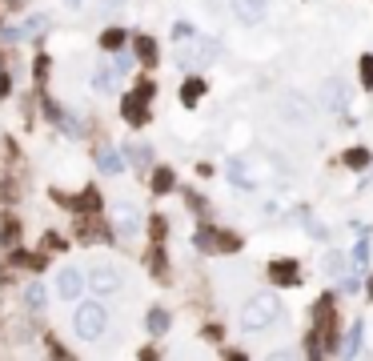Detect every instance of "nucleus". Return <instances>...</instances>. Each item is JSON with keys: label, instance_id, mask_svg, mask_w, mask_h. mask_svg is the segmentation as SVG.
I'll list each match as a JSON object with an SVG mask.
<instances>
[{"label": "nucleus", "instance_id": "19", "mask_svg": "<svg viewBox=\"0 0 373 361\" xmlns=\"http://www.w3.org/2000/svg\"><path fill=\"white\" fill-rule=\"evenodd\" d=\"M325 273H329V277H341V273H345V253H325Z\"/></svg>", "mask_w": 373, "mask_h": 361}, {"label": "nucleus", "instance_id": "4", "mask_svg": "<svg viewBox=\"0 0 373 361\" xmlns=\"http://www.w3.org/2000/svg\"><path fill=\"white\" fill-rule=\"evenodd\" d=\"M88 285H93V293H100V297H105V293H117V289H121V269H117V265H97L93 277H88Z\"/></svg>", "mask_w": 373, "mask_h": 361}, {"label": "nucleus", "instance_id": "29", "mask_svg": "<svg viewBox=\"0 0 373 361\" xmlns=\"http://www.w3.org/2000/svg\"><path fill=\"white\" fill-rule=\"evenodd\" d=\"M353 261H357V269H365V265H369V245H365V241H357V249H353Z\"/></svg>", "mask_w": 373, "mask_h": 361}, {"label": "nucleus", "instance_id": "20", "mask_svg": "<svg viewBox=\"0 0 373 361\" xmlns=\"http://www.w3.org/2000/svg\"><path fill=\"white\" fill-rule=\"evenodd\" d=\"M197 249H205V253L221 249V233H213V229H201V233H197Z\"/></svg>", "mask_w": 373, "mask_h": 361}, {"label": "nucleus", "instance_id": "30", "mask_svg": "<svg viewBox=\"0 0 373 361\" xmlns=\"http://www.w3.org/2000/svg\"><path fill=\"white\" fill-rule=\"evenodd\" d=\"M112 69H117V73H129V69H133V57H129V52H117Z\"/></svg>", "mask_w": 373, "mask_h": 361}, {"label": "nucleus", "instance_id": "25", "mask_svg": "<svg viewBox=\"0 0 373 361\" xmlns=\"http://www.w3.org/2000/svg\"><path fill=\"white\" fill-rule=\"evenodd\" d=\"M117 45H124V32L121 28H109V32L100 37V49H117Z\"/></svg>", "mask_w": 373, "mask_h": 361}, {"label": "nucleus", "instance_id": "26", "mask_svg": "<svg viewBox=\"0 0 373 361\" xmlns=\"http://www.w3.org/2000/svg\"><path fill=\"white\" fill-rule=\"evenodd\" d=\"M361 333H365V325H353V329H349V341H345V353H357V345H361Z\"/></svg>", "mask_w": 373, "mask_h": 361}, {"label": "nucleus", "instance_id": "16", "mask_svg": "<svg viewBox=\"0 0 373 361\" xmlns=\"http://www.w3.org/2000/svg\"><path fill=\"white\" fill-rule=\"evenodd\" d=\"M201 93H205V81H201V76H193V81L181 88V105H189V109H193V105L201 100Z\"/></svg>", "mask_w": 373, "mask_h": 361}, {"label": "nucleus", "instance_id": "27", "mask_svg": "<svg viewBox=\"0 0 373 361\" xmlns=\"http://www.w3.org/2000/svg\"><path fill=\"white\" fill-rule=\"evenodd\" d=\"M16 265H28V269H45V257H28V253H13Z\"/></svg>", "mask_w": 373, "mask_h": 361}, {"label": "nucleus", "instance_id": "8", "mask_svg": "<svg viewBox=\"0 0 373 361\" xmlns=\"http://www.w3.org/2000/svg\"><path fill=\"white\" fill-rule=\"evenodd\" d=\"M121 112H124V121H129V125H145V121H149V112H145V97H141V93H129L124 105H121Z\"/></svg>", "mask_w": 373, "mask_h": 361}, {"label": "nucleus", "instance_id": "24", "mask_svg": "<svg viewBox=\"0 0 373 361\" xmlns=\"http://www.w3.org/2000/svg\"><path fill=\"white\" fill-rule=\"evenodd\" d=\"M345 165H349V169H365V165H369V153H365V149H349L345 153Z\"/></svg>", "mask_w": 373, "mask_h": 361}, {"label": "nucleus", "instance_id": "13", "mask_svg": "<svg viewBox=\"0 0 373 361\" xmlns=\"http://www.w3.org/2000/svg\"><path fill=\"white\" fill-rule=\"evenodd\" d=\"M117 229H121L124 237H133L141 229V221H137V213H133V205H117Z\"/></svg>", "mask_w": 373, "mask_h": 361}, {"label": "nucleus", "instance_id": "17", "mask_svg": "<svg viewBox=\"0 0 373 361\" xmlns=\"http://www.w3.org/2000/svg\"><path fill=\"white\" fill-rule=\"evenodd\" d=\"M25 305H28L32 313L45 309V285H40V281H32V285L25 289Z\"/></svg>", "mask_w": 373, "mask_h": 361}, {"label": "nucleus", "instance_id": "21", "mask_svg": "<svg viewBox=\"0 0 373 361\" xmlns=\"http://www.w3.org/2000/svg\"><path fill=\"white\" fill-rule=\"evenodd\" d=\"M173 189V169H157L153 173V193H169Z\"/></svg>", "mask_w": 373, "mask_h": 361}, {"label": "nucleus", "instance_id": "33", "mask_svg": "<svg viewBox=\"0 0 373 361\" xmlns=\"http://www.w3.org/2000/svg\"><path fill=\"white\" fill-rule=\"evenodd\" d=\"M105 4H121V0H105Z\"/></svg>", "mask_w": 373, "mask_h": 361}, {"label": "nucleus", "instance_id": "34", "mask_svg": "<svg viewBox=\"0 0 373 361\" xmlns=\"http://www.w3.org/2000/svg\"><path fill=\"white\" fill-rule=\"evenodd\" d=\"M13 4H20V0H13Z\"/></svg>", "mask_w": 373, "mask_h": 361}, {"label": "nucleus", "instance_id": "14", "mask_svg": "<svg viewBox=\"0 0 373 361\" xmlns=\"http://www.w3.org/2000/svg\"><path fill=\"white\" fill-rule=\"evenodd\" d=\"M285 117L289 121H309V100L297 97V93H289L285 97Z\"/></svg>", "mask_w": 373, "mask_h": 361}, {"label": "nucleus", "instance_id": "5", "mask_svg": "<svg viewBox=\"0 0 373 361\" xmlns=\"http://www.w3.org/2000/svg\"><path fill=\"white\" fill-rule=\"evenodd\" d=\"M229 4H233L241 25H261L265 13H269V0H229Z\"/></svg>", "mask_w": 373, "mask_h": 361}, {"label": "nucleus", "instance_id": "10", "mask_svg": "<svg viewBox=\"0 0 373 361\" xmlns=\"http://www.w3.org/2000/svg\"><path fill=\"white\" fill-rule=\"evenodd\" d=\"M45 28V16H32V20H25V25H8L4 28V40H25V37H32V32H40Z\"/></svg>", "mask_w": 373, "mask_h": 361}, {"label": "nucleus", "instance_id": "32", "mask_svg": "<svg viewBox=\"0 0 373 361\" xmlns=\"http://www.w3.org/2000/svg\"><path fill=\"white\" fill-rule=\"evenodd\" d=\"M69 4H73V8H81V0H69Z\"/></svg>", "mask_w": 373, "mask_h": 361}, {"label": "nucleus", "instance_id": "22", "mask_svg": "<svg viewBox=\"0 0 373 361\" xmlns=\"http://www.w3.org/2000/svg\"><path fill=\"white\" fill-rule=\"evenodd\" d=\"M124 157H129V161L137 165V169H145V165L153 161V153L145 149V145H129V153H124Z\"/></svg>", "mask_w": 373, "mask_h": 361}, {"label": "nucleus", "instance_id": "6", "mask_svg": "<svg viewBox=\"0 0 373 361\" xmlns=\"http://www.w3.org/2000/svg\"><path fill=\"white\" fill-rule=\"evenodd\" d=\"M81 289H85V277H81V269H76V265L61 269V277H57V293H61L64 301H76V297H81Z\"/></svg>", "mask_w": 373, "mask_h": 361}, {"label": "nucleus", "instance_id": "23", "mask_svg": "<svg viewBox=\"0 0 373 361\" xmlns=\"http://www.w3.org/2000/svg\"><path fill=\"white\" fill-rule=\"evenodd\" d=\"M165 329H169V313H165V309H153V313H149V333L161 337Z\"/></svg>", "mask_w": 373, "mask_h": 361}, {"label": "nucleus", "instance_id": "12", "mask_svg": "<svg viewBox=\"0 0 373 361\" xmlns=\"http://www.w3.org/2000/svg\"><path fill=\"white\" fill-rule=\"evenodd\" d=\"M229 181H233V185H241V189H253V185H257V177L249 173V161H229Z\"/></svg>", "mask_w": 373, "mask_h": 361}, {"label": "nucleus", "instance_id": "31", "mask_svg": "<svg viewBox=\"0 0 373 361\" xmlns=\"http://www.w3.org/2000/svg\"><path fill=\"white\" fill-rule=\"evenodd\" d=\"M8 85H13V81H8V76H4V73H0V100H4V97H8Z\"/></svg>", "mask_w": 373, "mask_h": 361}, {"label": "nucleus", "instance_id": "9", "mask_svg": "<svg viewBox=\"0 0 373 361\" xmlns=\"http://www.w3.org/2000/svg\"><path fill=\"white\" fill-rule=\"evenodd\" d=\"M269 277H273L277 285H297L301 281V265L297 261H273L269 265Z\"/></svg>", "mask_w": 373, "mask_h": 361}, {"label": "nucleus", "instance_id": "18", "mask_svg": "<svg viewBox=\"0 0 373 361\" xmlns=\"http://www.w3.org/2000/svg\"><path fill=\"white\" fill-rule=\"evenodd\" d=\"M93 88H97V93H112V88H117V73H112V69H97Z\"/></svg>", "mask_w": 373, "mask_h": 361}, {"label": "nucleus", "instance_id": "28", "mask_svg": "<svg viewBox=\"0 0 373 361\" xmlns=\"http://www.w3.org/2000/svg\"><path fill=\"white\" fill-rule=\"evenodd\" d=\"M361 85L373 88V57H361Z\"/></svg>", "mask_w": 373, "mask_h": 361}, {"label": "nucleus", "instance_id": "1", "mask_svg": "<svg viewBox=\"0 0 373 361\" xmlns=\"http://www.w3.org/2000/svg\"><path fill=\"white\" fill-rule=\"evenodd\" d=\"M281 317V301L273 293H257V297L245 301V309H241V329L245 333H257V329H269V325Z\"/></svg>", "mask_w": 373, "mask_h": 361}, {"label": "nucleus", "instance_id": "2", "mask_svg": "<svg viewBox=\"0 0 373 361\" xmlns=\"http://www.w3.org/2000/svg\"><path fill=\"white\" fill-rule=\"evenodd\" d=\"M73 329L81 341H97V337H105V329H109V313H105V305H97V301H88V305H81L73 317Z\"/></svg>", "mask_w": 373, "mask_h": 361}, {"label": "nucleus", "instance_id": "3", "mask_svg": "<svg viewBox=\"0 0 373 361\" xmlns=\"http://www.w3.org/2000/svg\"><path fill=\"white\" fill-rule=\"evenodd\" d=\"M213 61H217V40H205V37H197L193 45H185V49L177 52V64L181 69H205Z\"/></svg>", "mask_w": 373, "mask_h": 361}, {"label": "nucleus", "instance_id": "15", "mask_svg": "<svg viewBox=\"0 0 373 361\" xmlns=\"http://www.w3.org/2000/svg\"><path fill=\"white\" fill-rule=\"evenodd\" d=\"M133 45H137V52H141V61H145V64H157V40H153V37H141V32H137Z\"/></svg>", "mask_w": 373, "mask_h": 361}, {"label": "nucleus", "instance_id": "11", "mask_svg": "<svg viewBox=\"0 0 373 361\" xmlns=\"http://www.w3.org/2000/svg\"><path fill=\"white\" fill-rule=\"evenodd\" d=\"M97 165H100V173H105V177H117L124 169V157H121V153H112V149H100L97 153Z\"/></svg>", "mask_w": 373, "mask_h": 361}, {"label": "nucleus", "instance_id": "7", "mask_svg": "<svg viewBox=\"0 0 373 361\" xmlns=\"http://www.w3.org/2000/svg\"><path fill=\"white\" fill-rule=\"evenodd\" d=\"M325 109L329 112H345L349 109V88L341 81H325Z\"/></svg>", "mask_w": 373, "mask_h": 361}]
</instances>
